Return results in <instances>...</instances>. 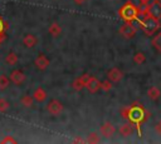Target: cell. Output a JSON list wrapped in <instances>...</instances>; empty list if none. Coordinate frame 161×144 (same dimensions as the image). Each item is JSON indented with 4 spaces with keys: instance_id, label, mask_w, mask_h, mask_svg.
Listing matches in <instances>:
<instances>
[{
    "instance_id": "cell-12",
    "label": "cell",
    "mask_w": 161,
    "mask_h": 144,
    "mask_svg": "<svg viewBox=\"0 0 161 144\" xmlns=\"http://www.w3.org/2000/svg\"><path fill=\"white\" fill-rule=\"evenodd\" d=\"M88 76H89V74H83V75L75 78V79L73 80V83H72V88H73L74 90H77V91L82 90V89L84 88V85H86V81H87Z\"/></svg>"
},
{
    "instance_id": "cell-28",
    "label": "cell",
    "mask_w": 161,
    "mask_h": 144,
    "mask_svg": "<svg viewBox=\"0 0 161 144\" xmlns=\"http://www.w3.org/2000/svg\"><path fill=\"white\" fill-rule=\"evenodd\" d=\"M156 131L161 135V120H160V121L157 123V125H156Z\"/></svg>"
},
{
    "instance_id": "cell-19",
    "label": "cell",
    "mask_w": 161,
    "mask_h": 144,
    "mask_svg": "<svg viewBox=\"0 0 161 144\" xmlns=\"http://www.w3.org/2000/svg\"><path fill=\"white\" fill-rule=\"evenodd\" d=\"M5 63H6L8 65H15V64L18 63V55H16L14 51H10V53L6 55V58H5Z\"/></svg>"
},
{
    "instance_id": "cell-23",
    "label": "cell",
    "mask_w": 161,
    "mask_h": 144,
    "mask_svg": "<svg viewBox=\"0 0 161 144\" xmlns=\"http://www.w3.org/2000/svg\"><path fill=\"white\" fill-rule=\"evenodd\" d=\"M112 88H113L112 81H109V80H103V81H101V89H102L103 91H109Z\"/></svg>"
},
{
    "instance_id": "cell-24",
    "label": "cell",
    "mask_w": 161,
    "mask_h": 144,
    "mask_svg": "<svg viewBox=\"0 0 161 144\" xmlns=\"http://www.w3.org/2000/svg\"><path fill=\"white\" fill-rule=\"evenodd\" d=\"M9 108H10L9 101H8L6 99H4V98H0V111L4 113V111H6Z\"/></svg>"
},
{
    "instance_id": "cell-9",
    "label": "cell",
    "mask_w": 161,
    "mask_h": 144,
    "mask_svg": "<svg viewBox=\"0 0 161 144\" xmlns=\"http://www.w3.org/2000/svg\"><path fill=\"white\" fill-rule=\"evenodd\" d=\"M107 78H108V80L112 81V83H118V81H121L122 78H123V71H122L121 69H118V68H112V69L108 70Z\"/></svg>"
},
{
    "instance_id": "cell-2",
    "label": "cell",
    "mask_w": 161,
    "mask_h": 144,
    "mask_svg": "<svg viewBox=\"0 0 161 144\" xmlns=\"http://www.w3.org/2000/svg\"><path fill=\"white\" fill-rule=\"evenodd\" d=\"M118 15L123 21L133 23L135 20H138V18L141 16V10L132 1H127L119 8Z\"/></svg>"
},
{
    "instance_id": "cell-1",
    "label": "cell",
    "mask_w": 161,
    "mask_h": 144,
    "mask_svg": "<svg viewBox=\"0 0 161 144\" xmlns=\"http://www.w3.org/2000/svg\"><path fill=\"white\" fill-rule=\"evenodd\" d=\"M121 115L123 119H127L135 125L138 136H141V125L148 119V111H146V109L140 103H133L128 106H125L121 110Z\"/></svg>"
},
{
    "instance_id": "cell-11",
    "label": "cell",
    "mask_w": 161,
    "mask_h": 144,
    "mask_svg": "<svg viewBox=\"0 0 161 144\" xmlns=\"http://www.w3.org/2000/svg\"><path fill=\"white\" fill-rule=\"evenodd\" d=\"M34 64L35 66L39 69V70H45L49 65H50V60L44 55V54H39L36 56V59L34 60Z\"/></svg>"
},
{
    "instance_id": "cell-31",
    "label": "cell",
    "mask_w": 161,
    "mask_h": 144,
    "mask_svg": "<svg viewBox=\"0 0 161 144\" xmlns=\"http://www.w3.org/2000/svg\"><path fill=\"white\" fill-rule=\"evenodd\" d=\"M75 4H78V5H82V4H84L87 0H73Z\"/></svg>"
},
{
    "instance_id": "cell-18",
    "label": "cell",
    "mask_w": 161,
    "mask_h": 144,
    "mask_svg": "<svg viewBox=\"0 0 161 144\" xmlns=\"http://www.w3.org/2000/svg\"><path fill=\"white\" fill-rule=\"evenodd\" d=\"M20 104L24 108H31L33 104H34V98L30 96V95H23L21 99H20Z\"/></svg>"
},
{
    "instance_id": "cell-14",
    "label": "cell",
    "mask_w": 161,
    "mask_h": 144,
    "mask_svg": "<svg viewBox=\"0 0 161 144\" xmlns=\"http://www.w3.org/2000/svg\"><path fill=\"white\" fill-rule=\"evenodd\" d=\"M33 98H34L36 101L43 103V101L47 99V91H45L42 86H39V88H36V89L34 90V93H33Z\"/></svg>"
},
{
    "instance_id": "cell-17",
    "label": "cell",
    "mask_w": 161,
    "mask_h": 144,
    "mask_svg": "<svg viewBox=\"0 0 161 144\" xmlns=\"http://www.w3.org/2000/svg\"><path fill=\"white\" fill-rule=\"evenodd\" d=\"M48 31L53 38H58L62 34V28H60V25L58 23H52L49 25V28H48Z\"/></svg>"
},
{
    "instance_id": "cell-5",
    "label": "cell",
    "mask_w": 161,
    "mask_h": 144,
    "mask_svg": "<svg viewBox=\"0 0 161 144\" xmlns=\"http://www.w3.org/2000/svg\"><path fill=\"white\" fill-rule=\"evenodd\" d=\"M118 33H119V35H121L122 38H125V39H132V38L136 35L137 29L133 26V24H132V23L125 21V24L119 28Z\"/></svg>"
},
{
    "instance_id": "cell-8",
    "label": "cell",
    "mask_w": 161,
    "mask_h": 144,
    "mask_svg": "<svg viewBox=\"0 0 161 144\" xmlns=\"http://www.w3.org/2000/svg\"><path fill=\"white\" fill-rule=\"evenodd\" d=\"M25 78H26L25 74H24L21 70H19V69L13 70V71L10 73V75H9L10 81L14 83L15 85H20V84H23V83L25 81Z\"/></svg>"
},
{
    "instance_id": "cell-29",
    "label": "cell",
    "mask_w": 161,
    "mask_h": 144,
    "mask_svg": "<svg viewBox=\"0 0 161 144\" xmlns=\"http://www.w3.org/2000/svg\"><path fill=\"white\" fill-rule=\"evenodd\" d=\"M5 39H6V33H4V34H0V46H1V43H3Z\"/></svg>"
},
{
    "instance_id": "cell-21",
    "label": "cell",
    "mask_w": 161,
    "mask_h": 144,
    "mask_svg": "<svg viewBox=\"0 0 161 144\" xmlns=\"http://www.w3.org/2000/svg\"><path fill=\"white\" fill-rule=\"evenodd\" d=\"M99 135L97 134V133H94V131H92V133H89L88 134V136H87V143H91V144H96V143H99Z\"/></svg>"
},
{
    "instance_id": "cell-20",
    "label": "cell",
    "mask_w": 161,
    "mask_h": 144,
    "mask_svg": "<svg viewBox=\"0 0 161 144\" xmlns=\"http://www.w3.org/2000/svg\"><path fill=\"white\" fill-rule=\"evenodd\" d=\"M145 61H146V55H145L143 53L138 51V53H136V54L133 55V63H135V64L141 65V64H143Z\"/></svg>"
},
{
    "instance_id": "cell-26",
    "label": "cell",
    "mask_w": 161,
    "mask_h": 144,
    "mask_svg": "<svg viewBox=\"0 0 161 144\" xmlns=\"http://www.w3.org/2000/svg\"><path fill=\"white\" fill-rule=\"evenodd\" d=\"M6 23L4 21V19L0 16V34H4L5 33V30H6Z\"/></svg>"
},
{
    "instance_id": "cell-22",
    "label": "cell",
    "mask_w": 161,
    "mask_h": 144,
    "mask_svg": "<svg viewBox=\"0 0 161 144\" xmlns=\"http://www.w3.org/2000/svg\"><path fill=\"white\" fill-rule=\"evenodd\" d=\"M9 84H10V79L6 75H0V89L1 90L6 89L9 86Z\"/></svg>"
},
{
    "instance_id": "cell-6",
    "label": "cell",
    "mask_w": 161,
    "mask_h": 144,
    "mask_svg": "<svg viewBox=\"0 0 161 144\" xmlns=\"http://www.w3.org/2000/svg\"><path fill=\"white\" fill-rule=\"evenodd\" d=\"M47 110H48V113L49 114H52V115H59V114H62L63 113V110H64V106H63V104L59 101V100H57V99H53V100H50L49 103H48V105H47Z\"/></svg>"
},
{
    "instance_id": "cell-15",
    "label": "cell",
    "mask_w": 161,
    "mask_h": 144,
    "mask_svg": "<svg viewBox=\"0 0 161 144\" xmlns=\"http://www.w3.org/2000/svg\"><path fill=\"white\" fill-rule=\"evenodd\" d=\"M147 96H148L151 100H157V99H160V96H161V90H160L157 86L152 85V86H150V88L147 89Z\"/></svg>"
},
{
    "instance_id": "cell-16",
    "label": "cell",
    "mask_w": 161,
    "mask_h": 144,
    "mask_svg": "<svg viewBox=\"0 0 161 144\" xmlns=\"http://www.w3.org/2000/svg\"><path fill=\"white\" fill-rule=\"evenodd\" d=\"M36 43H38V39H36L33 34H26V35H24V38H23V44H24V46H26V48H33Z\"/></svg>"
},
{
    "instance_id": "cell-25",
    "label": "cell",
    "mask_w": 161,
    "mask_h": 144,
    "mask_svg": "<svg viewBox=\"0 0 161 144\" xmlns=\"http://www.w3.org/2000/svg\"><path fill=\"white\" fill-rule=\"evenodd\" d=\"M1 143L3 144H15V143H18V140L15 138H13L11 135H6L4 139H1Z\"/></svg>"
},
{
    "instance_id": "cell-7",
    "label": "cell",
    "mask_w": 161,
    "mask_h": 144,
    "mask_svg": "<svg viewBox=\"0 0 161 144\" xmlns=\"http://www.w3.org/2000/svg\"><path fill=\"white\" fill-rule=\"evenodd\" d=\"M84 88H87L89 93H97L101 89V80H98L96 76L89 75L88 79H87V81H86Z\"/></svg>"
},
{
    "instance_id": "cell-3",
    "label": "cell",
    "mask_w": 161,
    "mask_h": 144,
    "mask_svg": "<svg viewBox=\"0 0 161 144\" xmlns=\"http://www.w3.org/2000/svg\"><path fill=\"white\" fill-rule=\"evenodd\" d=\"M142 18H138V23L141 29L143 30V33L146 35H153L158 29H160V20L146 14V13H141Z\"/></svg>"
},
{
    "instance_id": "cell-10",
    "label": "cell",
    "mask_w": 161,
    "mask_h": 144,
    "mask_svg": "<svg viewBox=\"0 0 161 144\" xmlns=\"http://www.w3.org/2000/svg\"><path fill=\"white\" fill-rule=\"evenodd\" d=\"M114 131H116V129H114V126L112 125V123H109V121L103 123V124L101 125V128H99V133H101L102 136H104V138H111V136L114 134Z\"/></svg>"
},
{
    "instance_id": "cell-13",
    "label": "cell",
    "mask_w": 161,
    "mask_h": 144,
    "mask_svg": "<svg viewBox=\"0 0 161 144\" xmlns=\"http://www.w3.org/2000/svg\"><path fill=\"white\" fill-rule=\"evenodd\" d=\"M135 125L132 124V123H130V121H127V123H125L123 125H121V128H119V134L122 135V136H130V135H132L133 134V131H135Z\"/></svg>"
},
{
    "instance_id": "cell-4",
    "label": "cell",
    "mask_w": 161,
    "mask_h": 144,
    "mask_svg": "<svg viewBox=\"0 0 161 144\" xmlns=\"http://www.w3.org/2000/svg\"><path fill=\"white\" fill-rule=\"evenodd\" d=\"M142 13H146V14H148V15L160 20L161 19V1L160 0H153L150 5L147 4L145 6V10Z\"/></svg>"
},
{
    "instance_id": "cell-27",
    "label": "cell",
    "mask_w": 161,
    "mask_h": 144,
    "mask_svg": "<svg viewBox=\"0 0 161 144\" xmlns=\"http://www.w3.org/2000/svg\"><path fill=\"white\" fill-rule=\"evenodd\" d=\"M72 141H73V143H86V140H84V139H82V138H79V136L74 138Z\"/></svg>"
},
{
    "instance_id": "cell-30",
    "label": "cell",
    "mask_w": 161,
    "mask_h": 144,
    "mask_svg": "<svg viewBox=\"0 0 161 144\" xmlns=\"http://www.w3.org/2000/svg\"><path fill=\"white\" fill-rule=\"evenodd\" d=\"M138 1L141 3V5H142V6H146V5H147V4H148L151 0H138Z\"/></svg>"
}]
</instances>
